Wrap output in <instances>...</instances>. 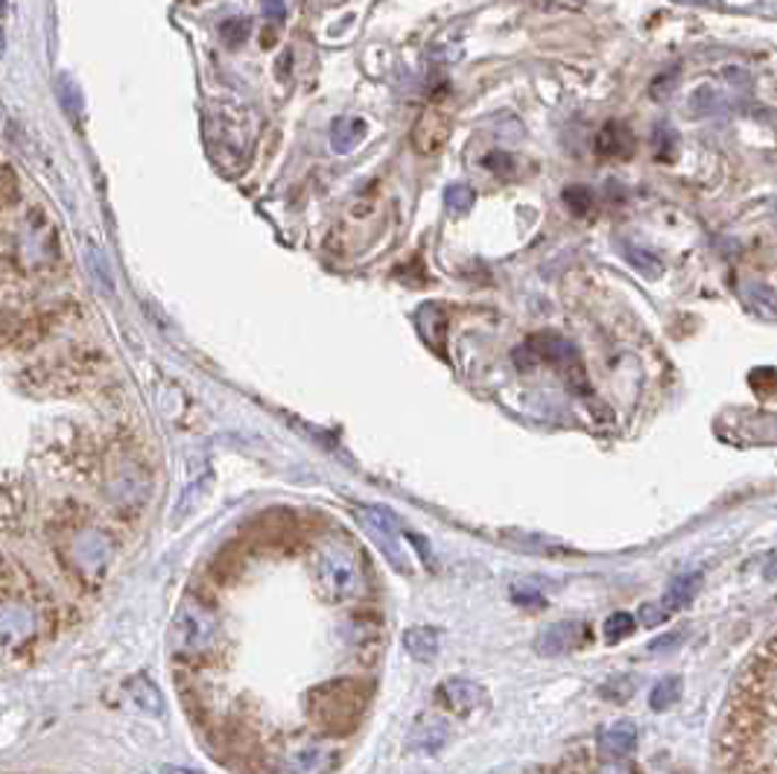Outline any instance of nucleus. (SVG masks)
Masks as SVG:
<instances>
[{"mask_svg":"<svg viewBox=\"0 0 777 774\" xmlns=\"http://www.w3.org/2000/svg\"><path fill=\"white\" fill-rule=\"evenodd\" d=\"M307 714L316 728L333 737L354 733L372 705V687L359 679H333L307 690Z\"/></svg>","mask_w":777,"mask_h":774,"instance_id":"1","label":"nucleus"},{"mask_svg":"<svg viewBox=\"0 0 777 774\" xmlns=\"http://www.w3.org/2000/svg\"><path fill=\"white\" fill-rule=\"evenodd\" d=\"M50 228L26 219L21 228L0 231V287L21 284L42 266H50Z\"/></svg>","mask_w":777,"mask_h":774,"instance_id":"2","label":"nucleus"},{"mask_svg":"<svg viewBox=\"0 0 777 774\" xmlns=\"http://www.w3.org/2000/svg\"><path fill=\"white\" fill-rule=\"evenodd\" d=\"M316 584L328 602H351L366 593V576L357 553L345 544H324L313 561Z\"/></svg>","mask_w":777,"mask_h":774,"instance_id":"3","label":"nucleus"},{"mask_svg":"<svg viewBox=\"0 0 777 774\" xmlns=\"http://www.w3.org/2000/svg\"><path fill=\"white\" fill-rule=\"evenodd\" d=\"M222 628H219L217 614L199 600H184L175 611L173 619V646L175 652L187 658H202L210 655L219 646Z\"/></svg>","mask_w":777,"mask_h":774,"instance_id":"4","label":"nucleus"},{"mask_svg":"<svg viewBox=\"0 0 777 774\" xmlns=\"http://www.w3.org/2000/svg\"><path fill=\"white\" fill-rule=\"evenodd\" d=\"M357 523L366 530V535L377 544V549L392 561L398 570H410V547L403 535L401 523L395 521L392 512L377 509V505H363L357 509Z\"/></svg>","mask_w":777,"mask_h":774,"instance_id":"5","label":"nucleus"},{"mask_svg":"<svg viewBox=\"0 0 777 774\" xmlns=\"http://www.w3.org/2000/svg\"><path fill=\"white\" fill-rule=\"evenodd\" d=\"M70 565L77 567L79 573L100 576L105 567L112 565L114 544L103 530L85 526V530L73 532V538L68 540Z\"/></svg>","mask_w":777,"mask_h":774,"instance_id":"6","label":"nucleus"},{"mask_svg":"<svg viewBox=\"0 0 777 774\" xmlns=\"http://www.w3.org/2000/svg\"><path fill=\"white\" fill-rule=\"evenodd\" d=\"M524 351L529 354V363H550L556 368H564L568 375H576L582 380V366H579V354L573 349V342H568L559 333H535L533 340L526 342Z\"/></svg>","mask_w":777,"mask_h":774,"instance_id":"7","label":"nucleus"},{"mask_svg":"<svg viewBox=\"0 0 777 774\" xmlns=\"http://www.w3.org/2000/svg\"><path fill=\"white\" fill-rule=\"evenodd\" d=\"M450 129H454L450 114L442 112V109H427V112H421V117L412 126V147L419 156H436L450 140Z\"/></svg>","mask_w":777,"mask_h":774,"instance_id":"8","label":"nucleus"},{"mask_svg":"<svg viewBox=\"0 0 777 774\" xmlns=\"http://www.w3.org/2000/svg\"><path fill=\"white\" fill-rule=\"evenodd\" d=\"M38 635V614L24 602H0V646H24Z\"/></svg>","mask_w":777,"mask_h":774,"instance_id":"9","label":"nucleus"},{"mask_svg":"<svg viewBox=\"0 0 777 774\" xmlns=\"http://www.w3.org/2000/svg\"><path fill=\"white\" fill-rule=\"evenodd\" d=\"M340 766V751L324 745H307V749L289 754L281 763L278 774H331Z\"/></svg>","mask_w":777,"mask_h":774,"instance_id":"10","label":"nucleus"},{"mask_svg":"<svg viewBox=\"0 0 777 774\" xmlns=\"http://www.w3.org/2000/svg\"><path fill=\"white\" fill-rule=\"evenodd\" d=\"M410 749L424 754H438L450 742V722L438 714H424L410 728Z\"/></svg>","mask_w":777,"mask_h":774,"instance_id":"11","label":"nucleus"},{"mask_svg":"<svg viewBox=\"0 0 777 774\" xmlns=\"http://www.w3.org/2000/svg\"><path fill=\"white\" fill-rule=\"evenodd\" d=\"M582 635H585V626L582 623H552L550 628H544L538 640H535V649L544 658H559V655L573 652L579 644H582Z\"/></svg>","mask_w":777,"mask_h":774,"instance_id":"12","label":"nucleus"},{"mask_svg":"<svg viewBox=\"0 0 777 774\" xmlns=\"http://www.w3.org/2000/svg\"><path fill=\"white\" fill-rule=\"evenodd\" d=\"M438 702L456 714H473L485 705V690L477 684V681L468 679H447L438 690Z\"/></svg>","mask_w":777,"mask_h":774,"instance_id":"13","label":"nucleus"},{"mask_svg":"<svg viewBox=\"0 0 777 774\" xmlns=\"http://www.w3.org/2000/svg\"><path fill=\"white\" fill-rule=\"evenodd\" d=\"M596 742H599V751H603L605 758H629V754H635V749H638V728H635V722H629V719H620V722H612L608 728H603V733H599V740Z\"/></svg>","mask_w":777,"mask_h":774,"instance_id":"14","label":"nucleus"},{"mask_svg":"<svg viewBox=\"0 0 777 774\" xmlns=\"http://www.w3.org/2000/svg\"><path fill=\"white\" fill-rule=\"evenodd\" d=\"M149 494V482L144 477V470L123 468L114 474L112 486H108V497L117 505H140Z\"/></svg>","mask_w":777,"mask_h":774,"instance_id":"15","label":"nucleus"},{"mask_svg":"<svg viewBox=\"0 0 777 774\" xmlns=\"http://www.w3.org/2000/svg\"><path fill=\"white\" fill-rule=\"evenodd\" d=\"M594 149L599 158H629L635 152V135L622 123H605L603 129L596 132Z\"/></svg>","mask_w":777,"mask_h":774,"instance_id":"16","label":"nucleus"},{"mask_svg":"<svg viewBox=\"0 0 777 774\" xmlns=\"http://www.w3.org/2000/svg\"><path fill=\"white\" fill-rule=\"evenodd\" d=\"M419 331L424 337L430 349H436L438 354H445V333H447V314L438 305H424L415 316Z\"/></svg>","mask_w":777,"mask_h":774,"instance_id":"17","label":"nucleus"},{"mask_svg":"<svg viewBox=\"0 0 777 774\" xmlns=\"http://www.w3.org/2000/svg\"><path fill=\"white\" fill-rule=\"evenodd\" d=\"M126 693H129L132 705L138 707V710H144V714L149 716L164 714V696H161V690H158L149 679H144V675L132 679L129 684H126Z\"/></svg>","mask_w":777,"mask_h":774,"instance_id":"18","label":"nucleus"},{"mask_svg":"<svg viewBox=\"0 0 777 774\" xmlns=\"http://www.w3.org/2000/svg\"><path fill=\"white\" fill-rule=\"evenodd\" d=\"M366 138V123L359 121V117H340V121H333L331 126V147L336 149V152H351V149L359 147V140Z\"/></svg>","mask_w":777,"mask_h":774,"instance_id":"19","label":"nucleus"},{"mask_svg":"<svg viewBox=\"0 0 777 774\" xmlns=\"http://www.w3.org/2000/svg\"><path fill=\"white\" fill-rule=\"evenodd\" d=\"M403 646H407V652H410L415 661H433L438 652V631L430 626L410 628V631L403 635Z\"/></svg>","mask_w":777,"mask_h":774,"instance_id":"20","label":"nucleus"},{"mask_svg":"<svg viewBox=\"0 0 777 774\" xmlns=\"http://www.w3.org/2000/svg\"><path fill=\"white\" fill-rule=\"evenodd\" d=\"M701 588V576L693 573V576H682V579H675L673 584H670V591H666L664 602L670 611H678L684 608V605H690L693 596L699 593Z\"/></svg>","mask_w":777,"mask_h":774,"instance_id":"21","label":"nucleus"},{"mask_svg":"<svg viewBox=\"0 0 777 774\" xmlns=\"http://www.w3.org/2000/svg\"><path fill=\"white\" fill-rule=\"evenodd\" d=\"M622 249H626V258H629L635 266H638L647 278H658L661 272H664V263H661V258L658 254H652V252H647V249H640V246H635V243H622Z\"/></svg>","mask_w":777,"mask_h":774,"instance_id":"22","label":"nucleus"},{"mask_svg":"<svg viewBox=\"0 0 777 774\" xmlns=\"http://www.w3.org/2000/svg\"><path fill=\"white\" fill-rule=\"evenodd\" d=\"M678 698H682V679L673 675V679L658 681L652 696H649V705L655 707V710H666V707L678 705Z\"/></svg>","mask_w":777,"mask_h":774,"instance_id":"23","label":"nucleus"},{"mask_svg":"<svg viewBox=\"0 0 777 774\" xmlns=\"http://www.w3.org/2000/svg\"><path fill=\"white\" fill-rule=\"evenodd\" d=\"M635 617L631 614H626V611H617V614H612V617L605 619L603 626V635L608 644H617V640H626V637L635 635Z\"/></svg>","mask_w":777,"mask_h":774,"instance_id":"24","label":"nucleus"},{"mask_svg":"<svg viewBox=\"0 0 777 774\" xmlns=\"http://www.w3.org/2000/svg\"><path fill=\"white\" fill-rule=\"evenodd\" d=\"M564 205H568L576 217H587L594 208V191L587 184H570L564 191Z\"/></svg>","mask_w":777,"mask_h":774,"instance_id":"25","label":"nucleus"},{"mask_svg":"<svg viewBox=\"0 0 777 774\" xmlns=\"http://www.w3.org/2000/svg\"><path fill=\"white\" fill-rule=\"evenodd\" d=\"M678 156V135L670 126H658L655 129V158L658 161H675Z\"/></svg>","mask_w":777,"mask_h":774,"instance_id":"26","label":"nucleus"},{"mask_svg":"<svg viewBox=\"0 0 777 774\" xmlns=\"http://www.w3.org/2000/svg\"><path fill=\"white\" fill-rule=\"evenodd\" d=\"M445 202H447V208L454 210V214H465V210L473 208V191L465 182H456L447 187Z\"/></svg>","mask_w":777,"mask_h":774,"instance_id":"27","label":"nucleus"},{"mask_svg":"<svg viewBox=\"0 0 777 774\" xmlns=\"http://www.w3.org/2000/svg\"><path fill=\"white\" fill-rule=\"evenodd\" d=\"M670 617H673V611L666 608L664 600L649 602V605H643V608H640V623L649 628H655L658 623H664V619H670Z\"/></svg>","mask_w":777,"mask_h":774,"instance_id":"28","label":"nucleus"},{"mask_svg":"<svg viewBox=\"0 0 777 774\" xmlns=\"http://www.w3.org/2000/svg\"><path fill=\"white\" fill-rule=\"evenodd\" d=\"M249 21H243V18H231V21H226L222 24V38H226L231 47H237V44H243L245 38H249Z\"/></svg>","mask_w":777,"mask_h":774,"instance_id":"29","label":"nucleus"},{"mask_svg":"<svg viewBox=\"0 0 777 774\" xmlns=\"http://www.w3.org/2000/svg\"><path fill=\"white\" fill-rule=\"evenodd\" d=\"M717 103H719V96L710 91V88H699L696 94H693V109L699 114H710L713 109H717Z\"/></svg>","mask_w":777,"mask_h":774,"instance_id":"30","label":"nucleus"},{"mask_svg":"<svg viewBox=\"0 0 777 774\" xmlns=\"http://www.w3.org/2000/svg\"><path fill=\"white\" fill-rule=\"evenodd\" d=\"M263 15L270 18L272 24H281V21L287 18V7H284V0H263Z\"/></svg>","mask_w":777,"mask_h":774,"instance_id":"31","label":"nucleus"},{"mask_svg":"<svg viewBox=\"0 0 777 774\" xmlns=\"http://www.w3.org/2000/svg\"><path fill=\"white\" fill-rule=\"evenodd\" d=\"M682 640V631H673V635H664L661 640H652V644H649V652H670V649H675Z\"/></svg>","mask_w":777,"mask_h":774,"instance_id":"32","label":"nucleus"},{"mask_svg":"<svg viewBox=\"0 0 777 774\" xmlns=\"http://www.w3.org/2000/svg\"><path fill=\"white\" fill-rule=\"evenodd\" d=\"M482 164L489 167V170H512V158L500 156V152H491V156H485Z\"/></svg>","mask_w":777,"mask_h":774,"instance_id":"33","label":"nucleus"},{"mask_svg":"<svg viewBox=\"0 0 777 774\" xmlns=\"http://www.w3.org/2000/svg\"><path fill=\"white\" fill-rule=\"evenodd\" d=\"M596 774H631V772L622 766L620 760H612V763H603V766L596 769Z\"/></svg>","mask_w":777,"mask_h":774,"instance_id":"34","label":"nucleus"},{"mask_svg":"<svg viewBox=\"0 0 777 774\" xmlns=\"http://www.w3.org/2000/svg\"><path fill=\"white\" fill-rule=\"evenodd\" d=\"M158 774H202L196 769H182V766H164Z\"/></svg>","mask_w":777,"mask_h":774,"instance_id":"35","label":"nucleus"},{"mask_svg":"<svg viewBox=\"0 0 777 774\" xmlns=\"http://www.w3.org/2000/svg\"><path fill=\"white\" fill-rule=\"evenodd\" d=\"M0 12H3V0H0Z\"/></svg>","mask_w":777,"mask_h":774,"instance_id":"36","label":"nucleus"}]
</instances>
